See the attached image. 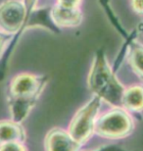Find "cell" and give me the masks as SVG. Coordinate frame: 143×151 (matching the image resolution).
Instances as JSON below:
<instances>
[{"mask_svg": "<svg viewBox=\"0 0 143 151\" xmlns=\"http://www.w3.org/2000/svg\"><path fill=\"white\" fill-rule=\"evenodd\" d=\"M24 1H25L24 3H25L27 7V10H29V9H32V7H33L36 0H24Z\"/></svg>", "mask_w": 143, "mask_h": 151, "instance_id": "2e32d148", "label": "cell"}, {"mask_svg": "<svg viewBox=\"0 0 143 151\" xmlns=\"http://www.w3.org/2000/svg\"><path fill=\"white\" fill-rule=\"evenodd\" d=\"M129 61L135 73L143 78V47L133 48L129 56Z\"/></svg>", "mask_w": 143, "mask_h": 151, "instance_id": "8fae6325", "label": "cell"}, {"mask_svg": "<svg viewBox=\"0 0 143 151\" xmlns=\"http://www.w3.org/2000/svg\"><path fill=\"white\" fill-rule=\"evenodd\" d=\"M123 108L132 112L143 110V86H132L126 88L123 96Z\"/></svg>", "mask_w": 143, "mask_h": 151, "instance_id": "30bf717a", "label": "cell"}, {"mask_svg": "<svg viewBox=\"0 0 143 151\" xmlns=\"http://www.w3.org/2000/svg\"><path fill=\"white\" fill-rule=\"evenodd\" d=\"M46 81V77L29 73L20 74L11 81L9 93L10 96L16 97L39 98L45 87Z\"/></svg>", "mask_w": 143, "mask_h": 151, "instance_id": "5b68a950", "label": "cell"}, {"mask_svg": "<svg viewBox=\"0 0 143 151\" xmlns=\"http://www.w3.org/2000/svg\"><path fill=\"white\" fill-rule=\"evenodd\" d=\"M132 7L136 12L143 13V0H132Z\"/></svg>", "mask_w": 143, "mask_h": 151, "instance_id": "5bb4252c", "label": "cell"}, {"mask_svg": "<svg viewBox=\"0 0 143 151\" xmlns=\"http://www.w3.org/2000/svg\"><path fill=\"white\" fill-rule=\"evenodd\" d=\"M38 98L29 97H16L10 96L8 98L9 110H10L11 119L17 123L22 124L29 116L30 111L34 107Z\"/></svg>", "mask_w": 143, "mask_h": 151, "instance_id": "ba28073f", "label": "cell"}, {"mask_svg": "<svg viewBox=\"0 0 143 151\" xmlns=\"http://www.w3.org/2000/svg\"><path fill=\"white\" fill-rule=\"evenodd\" d=\"M92 151H124V150L117 145H107L104 147H100V148Z\"/></svg>", "mask_w": 143, "mask_h": 151, "instance_id": "9a60e30c", "label": "cell"}, {"mask_svg": "<svg viewBox=\"0 0 143 151\" xmlns=\"http://www.w3.org/2000/svg\"><path fill=\"white\" fill-rule=\"evenodd\" d=\"M133 129L132 117L123 107H114L97 118L95 124L96 134L109 139L124 138L132 134Z\"/></svg>", "mask_w": 143, "mask_h": 151, "instance_id": "7a4b0ae2", "label": "cell"}, {"mask_svg": "<svg viewBox=\"0 0 143 151\" xmlns=\"http://www.w3.org/2000/svg\"><path fill=\"white\" fill-rule=\"evenodd\" d=\"M26 131L22 124L13 120L0 121V145L12 141H26Z\"/></svg>", "mask_w": 143, "mask_h": 151, "instance_id": "9c48e42d", "label": "cell"}, {"mask_svg": "<svg viewBox=\"0 0 143 151\" xmlns=\"http://www.w3.org/2000/svg\"><path fill=\"white\" fill-rule=\"evenodd\" d=\"M87 83L94 95L98 96L101 100L113 107H123V96L126 87L115 77L104 54L99 53L94 58Z\"/></svg>", "mask_w": 143, "mask_h": 151, "instance_id": "6da1fadb", "label": "cell"}, {"mask_svg": "<svg viewBox=\"0 0 143 151\" xmlns=\"http://www.w3.org/2000/svg\"><path fill=\"white\" fill-rule=\"evenodd\" d=\"M0 151H28L24 142L12 141L0 145Z\"/></svg>", "mask_w": 143, "mask_h": 151, "instance_id": "7c38bea8", "label": "cell"}, {"mask_svg": "<svg viewBox=\"0 0 143 151\" xmlns=\"http://www.w3.org/2000/svg\"><path fill=\"white\" fill-rule=\"evenodd\" d=\"M4 46H5V40H4V38H2V37L0 35V56H1L3 49H4Z\"/></svg>", "mask_w": 143, "mask_h": 151, "instance_id": "e0dca14e", "label": "cell"}, {"mask_svg": "<svg viewBox=\"0 0 143 151\" xmlns=\"http://www.w3.org/2000/svg\"><path fill=\"white\" fill-rule=\"evenodd\" d=\"M81 0H58V5L66 8H78Z\"/></svg>", "mask_w": 143, "mask_h": 151, "instance_id": "4fadbf2b", "label": "cell"}, {"mask_svg": "<svg viewBox=\"0 0 143 151\" xmlns=\"http://www.w3.org/2000/svg\"><path fill=\"white\" fill-rule=\"evenodd\" d=\"M51 17L57 26L65 28L78 27L83 20V14L78 8H66L58 4L51 11Z\"/></svg>", "mask_w": 143, "mask_h": 151, "instance_id": "52a82bcc", "label": "cell"}, {"mask_svg": "<svg viewBox=\"0 0 143 151\" xmlns=\"http://www.w3.org/2000/svg\"><path fill=\"white\" fill-rule=\"evenodd\" d=\"M27 15L25 3L20 0H7L0 5V34L12 35L23 26Z\"/></svg>", "mask_w": 143, "mask_h": 151, "instance_id": "277c9868", "label": "cell"}, {"mask_svg": "<svg viewBox=\"0 0 143 151\" xmlns=\"http://www.w3.org/2000/svg\"><path fill=\"white\" fill-rule=\"evenodd\" d=\"M44 146L45 151H80L83 145L75 140L68 131L54 128L47 132Z\"/></svg>", "mask_w": 143, "mask_h": 151, "instance_id": "8992f818", "label": "cell"}, {"mask_svg": "<svg viewBox=\"0 0 143 151\" xmlns=\"http://www.w3.org/2000/svg\"><path fill=\"white\" fill-rule=\"evenodd\" d=\"M102 100L94 95L78 110L70 123L68 132L75 140L83 145L95 132V124Z\"/></svg>", "mask_w": 143, "mask_h": 151, "instance_id": "3957f363", "label": "cell"}]
</instances>
